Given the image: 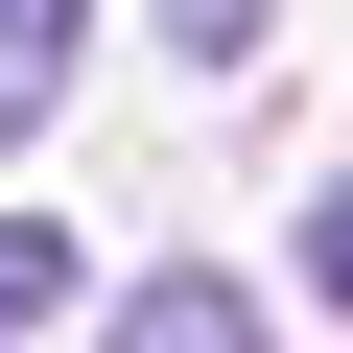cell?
<instances>
[{
    "label": "cell",
    "instance_id": "obj_1",
    "mask_svg": "<svg viewBox=\"0 0 353 353\" xmlns=\"http://www.w3.org/2000/svg\"><path fill=\"white\" fill-rule=\"evenodd\" d=\"M94 353H283V306L259 283H212V259H165V283H118V330Z\"/></svg>",
    "mask_w": 353,
    "mask_h": 353
},
{
    "label": "cell",
    "instance_id": "obj_2",
    "mask_svg": "<svg viewBox=\"0 0 353 353\" xmlns=\"http://www.w3.org/2000/svg\"><path fill=\"white\" fill-rule=\"evenodd\" d=\"M71 71H94V0H0V141H48Z\"/></svg>",
    "mask_w": 353,
    "mask_h": 353
},
{
    "label": "cell",
    "instance_id": "obj_3",
    "mask_svg": "<svg viewBox=\"0 0 353 353\" xmlns=\"http://www.w3.org/2000/svg\"><path fill=\"white\" fill-rule=\"evenodd\" d=\"M94 306V259H71V212H0V353H24V330H71Z\"/></svg>",
    "mask_w": 353,
    "mask_h": 353
},
{
    "label": "cell",
    "instance_id": "obj_4",
    "mask_svg": "<svg viewBox=\"0 0 353 353\" xmlns=\"http://www.w3.org/2000/svg\"><path fill=\"white\" fill-rule=\"evenodd\" d=\"M306 283H330V306H353V189H330V212H306Z\"/></svg>",
    "mask_w": 353,
    "mask_h": 353
}]
</instances>
